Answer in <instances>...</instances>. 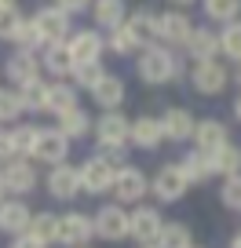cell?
<instances>
[{"label": "cell", "mask_w": 241, "mask_h": 248, "mask_svg": "<svg viewBox=\"0 0 241 248\" xmlns=\"http://www.w3.org/2000/svg\"><path fill=\"white\" fill-rule=\"evenodd\" d=\"M234 80H238V84H241V62H238V66H234Z\"/></svg>", "instance_id": "obj_48"}, {"label": "cell", "mask_w": 241, "mask_h": 248, "mask_svg": "<svg viewBox=\"0 0 241 248\" xmlns=\"http://www.w3.org/2000/svg\"><path fill=\"white\" fill-rule=\"evenodd\" d=\"M106 47L113 55H135V51H143V44L128 33V26H117V30H110V37H106Z\"/></svg>", "instance_id": "obj_34"}, {"label": "cell", "mask_w": 241, "mask_h": 248, "mask_svg": "<svg viewBox=\"0 0 241 248\" xmlns=\"http://www.w3.org/2000/svg\"><path fill=\"white\" fill-rule=\"evenodd\" d=\"M106 77V70H102V62H77L70 70V80H73V88H88L92 92L99 80Z\"/></svg>", "instance_id": "obj_32"}, {"label": "cell", "mask_w": 241, "mask_h": 248, "mask_svg": "<svg viewBox=\"0 0 241 248\" xmlns=\"http://www.w3.org/2000/svg\"><path fill=\"white\" fill-rule=\"evenodd\" d=\"M194 142H197V150H201V154H216L219 146H226V142H230V132H226L223 121H197Z\"/></svg>", "instance_id": "obj_18"}, {"label": "cell", "mask_w": 241, "mask_h": 248, "mask_svg": "<svg viewBox=\"0 0 241 248\" xmlns=\"http://www.w3.org/2000/svg\"><path fill=\"white\" fill-rule=\"evenodd\" d=\"M128 142H132V146H139V150H157V146L164 142L161 121H154V117H139V121H132Z\"/></svg>", "instance_id": "obj_20"}, {"label": "cell", "mask_w": 241, "mask_h": 248, "mask_svg": "<svg viewBox=\"0 0 241 248\" xmlns=\"http://www.w3.org/2000/svg\"><path fill=\"white\" fill-rule=\"evenodd\" d=\"M197 26L190 22L187 11H164V15H157V40H164V44H187L190 33H194Z\"/></svg>", "instance_id": "obj_11"}, {"label": "cell", "mask_w": 241, "mask_h": 248, "mask_svg": "<svg viewBox=\"0 0 241 248\" xmlns=\"http://www.w3.org/2000/svg\"><path fill=\"white\" fill-rule=\"evenodd\" d=\"M194 128H197V121H194V113H190L187 106H168V109H164V117H161L164 139H172V142L194 139Z\"/></svg>", "instance_id": "obj_16"}, {"label": "cell", "mask_w": 241, "mask_h": 248, "mask_svg": "<svg viewBox=\"0 0 241 248\" xmlns=\"http://www.w3.org/2000/svg\"><path fill=\"white\" fill-rule=\"evenodd\" d=\"M4 77L15 80V88L30 84V80L40 77V66H37V55L33 51H15L8 62H4Z\"/></svg>", "instance_id": "obj_17"}, {"label": "cell", "mask_w": 241, "mask_h": 248, "mask_svg": "<svg viewBox=\"0 0 241 248\" xmlns=\"http://www.w3.org/2000/svg\"><path fill=\"white\" fill-rule=\"evenodd\" d=\"M48 194H51L55 201H73V197L80 194V168H73L70 161L55 164V168L48 171Z\"/></svg>", "instance_id": "obj_9"}, {"label": "cell", "mask_w": 241, "mask_h": 248, "mask_svg": "<svg viewBox=\"0 0 241 248\" xmlns=\"http://www.w3.org/2000/svg\"><path fill=\"white\" fill-rule=\"evenodd\" d=\"M183 47H187V55L194 62H209V59H216V51H219V37L212 30H194Z\"/></svg>", "instance_id": "obj_26"}, {"label": "cell", "mask_w": 241, "mask_h": 248, "mask_svg": "<svg viewBox=\"0 0 241 248\" xmlns=\"http://www.w3.org/2000/svg\"><path fill=\"white\" fill-rule=\"evenodd\" d=\"M205 15L212 18V22H234V18L241 15V0H201Z\"/></svg>", "instance_id": "obj_33"}, {"label": "cell", "mask_w": 241, "mask_h": 248, "mask_svg": "<svg viewBox=\"0 0 241 248\" xmlns=\"http://www.w3.org/2000/svg\"><path fill=\"white\" fill-rule=\"evenodd\" d=\"M84 248H88V245H84Z\"/></svg>", "instance_id": "obj_53"}, {"label": "cell", "mask_w": 241, "mask_h": 248, "mask_svg": "<svg viewBox=\"0 0 241 248\" xmlns=\"http://www.w3.org/2000/svg\"><path fill=\"white\" fill-rule=\"evenodd\" d=\"M92 18H95V26H102V30L125 26V18H128L125 0H95V4H92Z\"/></svg>", "instance_id": "obj_25"}, {"label": "cell", "mask_w": 241, "mask_h": 248, "mask_svg": "<svg viewBox=\"0 0 241 248\" xmlns=\"http://www.w3.org/2000/svg\"><path fill=\"white\" fill-rule=\"evenodd\" d=\"M55 128H59V132H63L66 139L73 142V139H84V135L92 132V117H88L84 109L77 106V109H66V113L59 117V124H55Z\"/></svg>", "instance_id": "obj_27"}, {"label": "cell", "mask_w": 241, "mask_h": 248, "mask_svg": "<svg viewBox=\"0 0 241 248\" xmlns=\"http://www.w3.org/2000/svg\"><path fill=\"white\" fill-rule=\"evenodd\" d=\"M92 237H95L92 216H84V212H66V216H59V245L84 248Z\"/></svg>", "instance_id": "obj_6"}, {"label": "cell", "mask_w": 241, "mask_h": 248, "mask_svg": "<svg viewBox=\"0 0 241 248\" xmlns=\"http://www.w3.org/2000/svg\"><path fill=\"white\" fill-rule=\"evenodd\" d=\"M33 139H37V128H33V124H18L15 132H11V146H15V157H30Z\"/></svg>", "instance_id": "obj_39"}, {"label": "cell", "mask_w": 241, "mask_h": 248, "mask_svg": "<svg viewBox=\"0 0 241 248\" xmlns=\"http://www.w3.org/2000/svg\"><path fill=\"white\" fill-rule=\"evenodd\" d=\"M209 164H212V175H241V146H234V142H226V146H219L216 154H209Z\"/></svg>", "instance_id": "obj_23"}, {"label": "cell", "mask_w": 241, "mask_h": 248, "mask_svg": "<svg viewBox=\"0 0 241 248\" xmlns=\"http://www.w3.org/2000/svg\"><path fill=\"white\" fill-rule=\"evenodd\" d=\"M15 44H18V51H37V47H44V37H40V30L33 26V18H26V22L18 26Z\"/></svg>", "instance_id": "obj_38"}, {"label": "cell", "mask_w": 241, "mask_h": 248, "mask_svg": "<svg viewBox=\"0 0 241 248\" xmlns=\"http://www.w3.org/2000/svg\"><path fill=\"white\" fill-rule=\"evenodd\" d=\"M33 26L40 30V37H44V44H66V40L73 37V22L70 15H66L63 8H40L37 15H33Z\"/></svg>", "instance_id": "obj_3"}, {"label": "cell", "mask_w": 241, "mask_h": 248, "mask_svg": "<svg viewBox=\"0 0 241 248\" xmlns=\"http://www.w3.org/2000/svg\"><path fill=\"white\" fill-rule=\"evenodd\" d=\"M92 223H95V237H102V241H125L128 237L125 204H106V208H99Z\"/></svg>", "instance_id": "obj_8"}, {"label": "cell", "mask_w": 241, "mask_h": 248, "mask_svg": "<svg viewBox=\"0 0 241 248\" xmlns=\"http://www.w3.org/2000/svg\"><path fill=\"white\" fill-rule=\"evenodd\" d=\"M30 219H33V212L22 201H0V230L4 233H11V237L26 233L30 230Z\"/></svg>", "instance_id": "obj_19"}, {"label": "cell", "mask_w": 241, "mask_h": 248, "mask_svg": "<svg viewBox=\"0 0 241 248\" xmlns=\"http://www.w3.org/2000/svg\"><path fill=\"white\" fill-rule=\"evenodd\" d=\"M30 157L33 161H44V164H63L66 157H70V139H66L59 128H37Z\"/></svg>", "instance_id": "obj_2"}, {"label": "cell", "mask_w": 241, "mask_h": 248, "mask_svg": "<svg viewBox=\"0 0 241 248\" xmlns=\"http://www.w3.org/2000/svg\"><path fill=\"white\" fill-rule=\"evenodd\" d=\"M0 186H4V194H15V197L30 194L33 186H37V168L26 157H11L0 168Z\"/></svg>", "instance_id": "obj_4"}, {"label": "cell", "mask_w": 241, "mask_h": 248, "mask_svg": "<svg viewBox=\"0 0 241 248\" xmlns=\"http://www.w3.org/2000/svg\"><path fill=\"white\" fill-rule=\"evenodd\" d=\"M22 22H26V15L18 8H4L0 11V40H15V33H18Z\"/></svg>", "instance_id": "obj_41"}, {"label": "cell", "mask_w": 241, "mask_h": 248, "mask_svg": "<svg viewBox=\"0 0 241 248\" xmlns=\"http://www.w3.org/2000/svg\"><path fill=\"white\" fill-rule=\"evenodd\" d=\"M92 99L99 102L102 109H117L121 102H125V80L113 77V73H106V77L92 88Z\"/></svg>", "instance_id": "obj_24"}, {"label": "cell", "mask_w": 241, "mask_h": 248, "mask_svg": "<svg viewBox=\"0 0 241 248\" xmlns=\"http://www.w3.org/2000/svg\"><path fill=\"white\" fill-rule=\"evenodd\" d=\"M26 113V102L18 88H0V121H18Z\"/></svg>", "instance_id": "obj_35"}, {"label": "cell", "mask_w": 241, "mask_h": 248, "mask_svg": "<svg viewBox=\"0 0 241 248\" xmlns=\"http://www.w3.org/2000/svg\"><path fill=\"white\" fill-rule=\"evenodd\" d=\"M113 179H117V168H110L102 157H88L84 164H80V190L84 194H110L113 190Z\"/></svg>", "instance_id": "obj_5"}, {"label": "cell", "mask_w": 241, "mask_h": 248, "mask_svg": "<svg viewBox=\"0 0 241 248\" xmlns=\"http://www.w3.org/2000/svg\"><path fill=\"white\" fill-rule=\"evenodd\" d=\"M55 8H63L66 15H77V11H88L92 0H55Z\"/></svg>", "instance_id": "obj_42"}, {"label": "cell", "mask_w": 241, "mask_h": 248, "mask_svg": "<svg viewBox=\"0 0 241 248\" xmlns=\"http://www.w3.org/2000/svg\"><path fill=\"white\" fill-rule=\"evenodd\" d=\"M30 233L37 241H44V245H55L59 241V216L55 212H37L30 219Z\"/></svg>", "instance_id": "obj_31"}, {"label": "cell", "mask_w": 241, "mask_h": 248, "mask_svg": "<svg viewBox=\"0 0 241 248\" xmlns=\"http://www.w3.org/2000/svg\"><path fill=\"white\" fill-rule=\"evenodd\" d=\"M179 168H183L187 183H205V179H212V164H209V154H201V150L187 154L183 161H179Z\"/></svg>", "instance_id": "obj_30"}, {"label": "cell", "mask_w": 241, "mask_h": 248, "mask_svg": "<svg viewBox=\"0 0 241 248\" xmlns=\"http://www.w3.org/2000/svg\"><path fill=\"white\" fill-rule=\"evenodd\" d=\"M4 8H15V0H0V11H4Z\"/></svg>", "instance_id": "obj_49"}, {"label": "cell", "mask_w": 241, "mask_h": 248, "mask_svg": "<svg viewBox=\"0 0 241 248\" xmlns=\"http://www.w3.org/2000/svg\"><path fill=\"white\" fill-rule=\"evenodd\" d=\"M190 248H197V245H190Z\"/></svg>", "instance_id": "obj_52"}, {"label": "cell", "mask_w": 241, "mask_h": 248, "mask_svg": "<svg viewBox=\"0 0 241 248\" xmlns=\"http://www.w3.org/2000/svg\"><path fill=\"white\" fill-rule=\"evenodd\" d=\"M161 226H164L161 212L143 204V208H135L132 216H128V237H135L139 245H154L157 233H161Z\"/></svg>", "instance_id": "obj_14"}, {"label": "cell", "mask_w": 241, "mask_h": 248, "mask_svg": "<svg viewBox=\"0 0 241 248\" xmlns=\"http://www.w3.org/2000/svg\"><path fill=\"white\" fill-rule=\"evenodd\" d=\"M230 248H241V230H238V233L230 237Z\"/></svg>", "instance_id": "obj_47"}, {"label": "cell", "mask_w": 241, "mask_h": 248, "mask_svg": "<svg viewBox=\"0 0 241 248\" xmlns=\"http://www.w3.org/2000/svg\"><path fill=\"white\" fill-rule=\"evenodd\" d=\"M143 248H157V245H143Z\"/></svg>", "instance_id": "obj_51"}, {"label": "cell", "mask_w": 241, "mask_h": 248, "mask_svg": "<svg viewBox=\"0 0 241 248\" xmlns=\"http://www.w3.org/2000/svg\"><path fill=\"white\" fill-rule=\"evenodd\" d=\"M125 26H128V33H132L143 47H150L157 40V15H154V11H146V8L132 11V15L125 18Z\"/></svg>", "instance_id": "obj_21"}, {"label": "cell", "mask_w": 241, "mask_h": 248, "mask_svg": "<svg viewBox=\"0 0 241 248\" xmlns=\"http://www.w3.org/2000/svg\"><path fill=\"white\" fill-rule=\"evenodd\" d=\"M187 175H183V168H179V161H168L161 171L154 175V197H161V201H179V197L187 194Z\"/></svg>", "instance_id": "obj_13"}, {"label": "cell", "mask_w": 241, "mask_h": 248, "mask_svg": "<svg viewBox=\"0 0 241 248\" xmlns=\"http://www.w3.org/2000/svg\"><path fill=\"white\" fill-rule=\"evenodd\" d=\"M0 201H4V186H0Z\"/></svg>", "instance_id": "obj_50"}, {"label": "cell", "mask_w": 241, "mask_h": 248, "mask_svg": "<svg viewBox=\"0 0 241 248\" xmlns=\"http://www.w3.org/2000/svg\"><path fill=\"white\" fill-rule=\"evenodd\" d=\"M146 190H150V179L143 175L139 168L125 164V168L117 171V179H113V197H117V204H135V201H143V197H146Z\"/></svg>", "instance_id": "obj_7"}, {"label": "cell", "mask_w": 241, "mask_h": 248, "mask_svg": "<svg viewBox=\"0 0 241 248\" xmlns=\"http://www.w3.org/2000/svg\"><path fill=\"white\" fill-rule=\"evenodd\" d=\"M135 70H139V80H146V84H168L172 77H179V59L164 44H150L139 51Z\"/></svg>", "instance_id": "obj_1"}, {"label": "cell", "mask_w": 241, "mask_h": 248, "mask_svg": "<svg viewBox=\"0 0 241 248\" xmlns=\"http://www.w3.org/2000/svg\"><path fill=\"white\" fill-rule=\"evenodd\" d=\"M128 132H132V121L117 109H106V113L95 121V135H99L102 146H125L128 142Z\"/></svg>", "instance_id": "obj_15"}, {"label": "cell", "mask_w": 241, "mask_h": 248, "mask_svg": "<svg viewBox=\"0 0 241 248\" xmlns=\"http://www.w3.org/2000/svg\"><path fill=\"white\" fill-rule=\"evenodd\" d=\"M190 80H194V88L201 95H219L226 88V80H230V70H226L219 59H209V62H197L194 66Z\"/></svg>", "instance_id": "obj_10"}, {"label": "cell", "mask_w": 241, "mask_h": 248, "mask_svg": "<svg viewBox=\"0 0 241 248\" xmlns=\"http://www.w3.org/2000/svg\"><path fill=\"white\" fill-rule=\"evenodd\" d=\"M154 245L157 248H190V245H194V237H190V226L187 223H164Z\"/></svg>", "instance_id": "obj_28"}, {"label": "cell", "mask_w": 241, "mask_h": 248, "mask_svg": "<svg viewBox=\"0 0 241 248\" xmlns=\"http://www.w3.org/2000/svg\"><path fill=\"white\" fill-rule=\"evenodd\" d=\"M11 248H48V245H44V241H37L30 230H26V233H18V237H15V245H11Z\"/></svg>", "instance_id": "obj_43"}, {"label": "cell", "mask_w": 241, "mask_h": 248, "mask_svg": "<svg viewBox=\"0 0 241 248\" xmlns=\"http://www.w3.org/2000/svg\"><path fill=\"white\" fill-rule=\"evenodd\" d=\"M234 117H238V121H241V95H238V99H234Z\"/></svg>", "instance_id": "obj_45"}, {"label": "cell", "mask_w": 241, "mask_h": 248, "mask_svg": "<svg viewBox=\"0 0 241 248\" xmlns=\"http://www.w3.org/2000/svg\"><path fill=\"white\" fill-rule=\"evenodd\" d=\"M15 157V146H11V132H0V164Z\"/></svg>", "instance_id": "obj_44"}, {"label": "cell", "mask_w": 241, "mask_h": 248, "mask_svg": "<svg viewBox=\"0 0 241 248\" xmlns=\"http://www.w3.org/2000/svg\"><path fill=\"white\" fill-rule=\"evenodd\" d=\"M219 51H223L226 59L241 62V22H238V18L223 26V33H219Z\"/></svg>", "instance_id": "obj_36"}, {"label": "cell", "mask_w": 241, "mask_h": 248, "mask_svg": "<svg viewBox=\"0 0 241 248\" xmlns=\"http://www.w3.org/2000/svg\"><path fill=\"white\" fill-rule=\"evenodd\" d=\"M44 70L51 77H66L73 70V59L66 51V44H44Z\"/></svg>", "instance_id": "obj_29"}, {"label": "cell", "mask_w": 241, "mask_h": 248, "mask_svg": "<svg viewBox=\"0 0 241 248\" xmlns=\"http://www.w3.org/2000/svg\"><path fill=\"white\" fill-rule=\"evenodd\" d=\"M66 51H70L73 66H77V62H102L106 40H102L95 30H77L70 40H66Z\"/></svg>", "instance_id": "obj_12"}, {"label": "cell", "mask_w": 241, "mask_h": 248, "mask_svg": "<svg viewBox=\"0 0 241 248\" xmlns=\"http://www.w3.org/2000/svg\"><path fill=\"white\" fill-rule=\"evenodd\" d=\"M172 4H176V8L183 11V8H190V4H194V0H172Z\"/></svg>", "instance_id": "obj_46"}, {"label": "cell", "mask_w": 241, "mask_h": 248, "mask_svg": "<svg viewBox=\"0 0 241 248\" xmlns=\"http://www.w3.org/2000/svg\"><path fill=\"white\" fill-rule=\"evenodd\" d=\"M22 92V102H26V109H33V113H44V106H48V84L44 80H30V84H22L18 88Z\"/></svg>", "instance_id": "obj_37"}, {"label": "cell", "mask_w": 241, "mask_h": 248, "mask_svg": "<svg viewBox=\"0 0 241 248\" xmlns=\"http://www.w3.org/2000/svg\"><path fill=\"white\" fill-rule=\"evenodd\" d=\"M66 109H77V88L66 84V80H55V84H48V106H44V113L63 117Z\"/></svg>", "instance_id": "obj_22"}, {"label": "cell", "mask_w": 241, "mask_h": 248, "mask_svg": "<svg viewBox=\"0 0 241 248\" xmlns=\"http://www.w3.org/2000/svg\"><path fill=\"white\" fill-rule=\"evenodd\" d=\"M219 201H223L230 212H241V175L223 179V186H219Z\"/></svg>", "instance_id": "obj_40"}]
</instances>
